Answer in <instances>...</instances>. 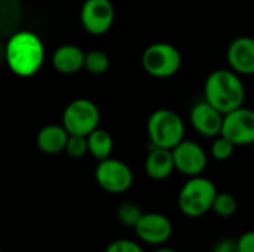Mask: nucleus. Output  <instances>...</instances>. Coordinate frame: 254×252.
<instances>
[{
	"mask_svg": "<svg viewBox=\"0 0 254 252\" xmlns=\"http://www.w3.org/2000/svg\"><path fill=\"white\" fill-rule=\"evenodd\" d=\"M45 62V46L37 34L19 30L6 42V65L19 77L34 76Z\"/></svg>",
	"mask_w": 254,
	"mask_h": 252,
	"instance_id": "nucleus-1",
	"label": "nucleus"
},
{
	"mask_svg": "<svg viewBox=\"0 0 254 252\" xmlns=\"http://www.w3.org/2000/svg\"><path fill=\"white\" fill-rule=\"evenodd\" d=\"M204 98L208 104L226 114L244 105L246 86L238 73L231 68H219L208 74L204 83Z\"/></svg>",
	"mask_w": 254,
	"mask_h": 252,
	"instance_id": "nucleus-2",
	"label": "nucleus"
},
{
	"mask_svg": "<svg viewBox=\"0 0 254 252\" xmlns=\"http://www.w3.org/2000/svg\"><path fill=\"white\" fill-rule=\"evenodd\" d=\"M217 193V187L211 180L202 175L190 177L179 192V209L189 218H199L211 211Z\"/></svg>",
	"mask_w": 254,
	"mask_h": 252,
	"instance_id": "nucleus-3",
	"label": "nucleus"
},
{
	"mask_svg": "<svg viewBox=\"0 0 254 252\" xmlns=\"http://www.w3.org/2000/svg\"><path fill=\"white\" fill-rule=\"evenodd\" d=\"M147 135L152 147L173 150L185 140L186 126L176 111L170 108H158L147 120Z\"/></svg>",
	"mask_w": 254,
	"mask_h": 252,
	"instance_id": "nucleus-4",
	"label": "nucleus"
},
{
	"mask_svg": "<svg viewBox=\"0 0 254 252\" xmlns=\"http://www.w3.org/2000/svg\"><path fill=\"white\" fill-rule=\"evenodd\" d=\"M183 64L180 50L165 42H158L147 46L141 55V65L144 71L156 79H168L179 73Z\"/></svg>",
	"mask_w": 254,
	"mask_h": 252,
	"instance_id": "nucleus-5",
	"label": "nucleus"
},
{
	"mask_svg": "<svg viewBox=\"0 0 254 252\" xmlns=\"http://www.w3.org/2000/svg\"><path fill=\"white\" fill-rule=\"evenodd\" d=\"M100 108L88 98L71 101L63 113V126L68 134L88 137L100 125Z\"/></svg>",
	"mask_w": 254,
	"mask_h": 252,
	"instance_id": "nucleus-6",
	"label": "nucleus"
},
{
	"mask_svg": "<svg viewBox=\"0 0 254 252\" xmlns=\"http://www.w3.org/2000/svg\"><path fill=\"white\" fill-rule=\"evenodd\" d=\"M94 175L97 184L104 192L112 195H122L128 192L134 181V174L131 168L125 162L113 157L100 160Z\"/></svg>",
	"mask_w": 254,
	"mask_h": 252,
	"instance_id": "nucleus-7",
	"label": "nucleus"
},
{
	"mask_svg": "<svg viewBox=\"0 0 254 252\" xmlns=\"http://www.w3.org/2000/svg\"><path fill=\"white\" fill-rule=\"evenodd\" d=\"M220 135L226 137L235 147L254 144V110L247 107L235 108L223 116Z\"/></svg>",
	"mask_w": 254,
	"mask_h": 252,
	"instance_id": "nucleus-8",
	"label": "nucleus"
},
{
	"mask_svg": "<svg viewBox=\"0 0 254 252\" xmlns=\"http://www.w3.org/2000/svg\"><path fill=\"white\" fill-rule=\"evenodd\" d=\"M173 159H174V168L180 174L186 177H198L202 175L208 165V156L207 151L201 144L192 140H183L180 141L173 150Z\"/></svg>",
	"mask_w": 254,
	"mask_h": 252,
	"instance_id": "nucleus-9",
	"label": "nucleus"
},
{
	"mask_svg": "<svg viewBox=\"0 0 254 252\" xmlns=\"http://www.w3.org/2000/svg\"><path fill=\"white\" fill-rule=\"evenodd\" d=\"M137 238L150 247L165 245L174 233L171 220L161 212H146L134 227Z\"/></svg>",
	"mask_w": 254,
	"mask_h": 252,
	"instance_id": "nucleus-10",
	"label": "nucleus"
},
{
	"mask_svg": "<svg viewBox=\"0 0 254 252\" xmlns=\"http://www.w3.org/2000/svg\"><path fill=\"white\" fill-rule=\"evenodd\" d=\"M80 21L89 34H106L115 22V6L110 0H86L80 9Z\"/></svg>",
	"mask_w": 254,
	"mask_h": 252,
	"instance_id": "nucleus-11",
	"label": "nucleus"
},
{
	"mask_svg": "<svg viewBox=\"0 0 254 252\" xmlns=\"http://www.w3.org/2000/svg\"><path fill=\"white\" fill-rule=\"evenodd\" d=\"M223 116V113H220L217 108H214L204 100L192 107L189 120L199 135L207 138H216L222 132Z\"/></svg>",
	"mask_w": 254,
	"mask_h": 252,
	"instance_id": "nucleus-12",
	"label": "nucleus"
},
{
	"mask_svg": "<svg viewBox=\"0 0 254 252\" xmlns=\"http://www.w3.org/2000/svg\"><path fill=\"white\" fill-rule=\"evenodd\" d=\"M229 68L240 76L254 74V37L240 36L234 39L226 50Z\"/></svg>",
	"mask_w": 254,
	"mask_h": 252,
	"instance_id": "nucleus-13",
	"label": "nucleus"
},
{
	"mask_svg": "<svg viewBox=\"0 0 254 252\" xmlns=\"http://www.w3.org/2000/svg\"><path fill=\"white\" fill-rule=\"evenodd\" d=\"M144 171H146L147 177L155 181L167 180L176 171L171 150L161 149V147H152L144 160Z\"/></svg>",
	"mask_w": 254,
	"mask_h": 252,
	"instance_id": "nucleus-14",
	"label": "nucleus"
},
{
	"mask_svg": "<svg viewBox=\"0 0 254 252\" xmlns=\"http://www.w3.org/2000/svg\"><path fill=\"white\" fill-rule=\"evenodd\" d=\"M52 65L61 74H76L85 67V52L76 45H63L54 52Z\"/></svg>",
	"mask_w": 254,
	"mask_h": 252,
	"instance_id": "nucleus-15",
	"label": "nucleus"
},
{
	"mask_svg": "<svg viewBox=\"0 0 254 252\" xmlns=\"http://www.w3.org/2000/svg\"><path fill=\"white\" fill-rule=\"evenodd\" d=\"M24 22L21 0H0V39H9L18 33Z\"/></svg>",
	"mask_w": 254,
	"mask_h": 252,
	"instance_id": "nucleus-16",
	"label": "nucleus"
},
{
	"mask_svg": "<svg viewBox=\"0 0 254 252\" xmlns=\"http://www.w3.org/2000/svg\"><path fill=\"white\" fill-rule=\"evenodd\" d=\"M67 140L68 132L63 125H46L39 131L36 144L45 154H58L64 151Z\"/></svg>",
	"mask_w": 254,
	"mask_h": 252,
	"instance_id": "nucleus-17",
	"label": "nucleus"
},
{
	"mask_svg": "<svg viewBox=\"0 0 254 252\" xmlns=\"http://www.w3.org/2000/svg\"><path fill=\"white\" fill-rule=\"evenodd\" d=\"M88 151L98 162L112 156L113 151V138L106 129H94L88 137Z\"/></svg>",
	"mask_w": 254,
	"mask_h": 252,
	"instance_id": "nucleus-18",
	"label": "nucleus"
},
{
	"mask_svg": "<svg viewBox=\"0 0 254 252\" xmlns=\"http://www.w3.org/2000/svg\"><path fill=\"white\" fill-rule=\"evenodd\" d=\"M110 67V58L106 52L100 50V49H94L89 50L88 53H85V70H88L91 74L100 76L104 74Z\"/></svg>",
	"mask_w": 254,
	"mask_h": 252,
	"instance_id": "nucleus-19",
	"label": "nucleus"
},
{
	"mask_svg": "<svg viewBox=\"0 0 254 252\" xmlns=\"http://www.w3.org/2000/svg\"><path fill=\"white\" fill-rule=\"evenodd\" d=\"M143 214L144 212L141 211V208L134 202H124L118 206V211H116L119 223L122 226L131 227V229H134L137 226V223L140 221Z\"/></svg>",
	"mask_w": 254,
	"mask_h": 252,
	"instance_id": "nucleus-20",
	"label": "nucleus"
},
{
	"mask_svg": "<svg viewBox=\"0 0 254 252\" xmlns=\"http://www.w3.org/2000/svg\"><path fill=\"white\" fill-rule=\"evenodd\" d=\"M238 209V202L235 199V196H232L231 193H217L214 202H213V208L211 211L223 218L232 217Z\"/></svg>",
	"mask_w": 254,
	"mask_h": 252,
	"instance_id": "nucleus-21",
	"label": "nucleus"
},
{
	"mask_svg": "<svg viewBox=\"0 0 254 252\" xmlns=\"http://www.w3.org/2000/svg\"><path fill=\"white\" fill-rule=\"evenodd\" d=\"M234 150H235V146L223 135H217L211 144V149H210V153L211 156L219 160V162H225L228 159L232 157L234 154Z\"/></svg>",
	"mask_w": 254,
	"mask_h": 252,
	"instance_id": "nucleus-22",
	"label": "nucleus"
},
{
	"mask_svg": "<svg viewBox=\"0 0 254 252\" xmlns=\"http://www.w3.org/2000/svg\"><path fill=\"white\" fill-rule=\"evenodd\" d=\"M64 151L73 159H82L83 156H86L89 153L88 151V138L85 135L68 134V140H67Z\"/></svg>",
	"mask_w": 254,
	"mask_h": 252,
	"instance_id": "nucleus-23",
	"label": "nucleus"
},
{
	"mask_svg": "<svg viewBox=\"0 0 254 252\" xmlns=\"http://www.w3.org/2000/svg\"><path fill=\"white\" fill-rule=\"evenodd\" d=\"M104 252H146L143 247L131 239H116L110 242Z\"/></svg>",
	"mask_w": 254,
	"mask_h": 252,
	"instance_id": "nucleus-24",
	"label": "nucleus"
},
{
	"mask_svg": "<svg viewBox=\"0 0 254 252\" xmlns=\"http://www.w3.org/2000/svg\"><path fill=\"white\" fill-rule=\"evenodd\" d=\"M237 245L240 252H254V230L243 233L237 239Z\"/></svg>",
	"mask_w": 254,
	"mask_h": 252,
	"instance_id": "nucleus-25",
	"label": "nucleus"
},
{
	"mask_svg": "<svg viewBox=\"0 0 254 252\" xmlns=\"http://www.w3.org/2000/svg\"><path fill=\"white\" fill-rule=\"evenodd\" d=\"M211 252H240V250H238L235 239L225 238V239H220L219 242H216Z\"/></svg>",
	"mask_w": 254,
	"mask_h": 252,
	"instance_id": "nucleus-26",
	"label": "nucleus"
},
{
	"mask_svg": "<svg viewBox=\"0 0 254 252\" xmlns=\"http://www.w3.org/2000/svg\"><path fill=\"white\" fill-rule=\"evenodd\" d=\"M6 65V42L0 39V70Z\"/></svg>",
	"mask_w": 254,
	"mask_h": 252,
	"instance_id": "nucleus-27",
	"label": "nucleus"
},
{
	"mask_svg": "<svg viewBox=\"0 0 254 252\" xmlns=\"http://www.w3.org/2000/svg\"><path fill=\"white\" fill-rule=\"evenodd\" d=\"M152 252H179V251H176L174 248H170V247H164V245H162V247H156V248H155Z\"/></svg>",
	"mask_w": 254,
	"mask_h": 252,
	"instance_id": "nucleus-28",
	"label": "nucleus"
},
{
	"mask_svg": "<svg viewBox=\"0 0 254 252\" xmlns=\"http://www.w3.org/2000/svg\"><path fill=\"white\" fill-rule=\"evenodd\" d=\"M0 252H4V251H1V250H0Z\"/></svg>",
	"mask_w": 254,
	"mask_h": 252,
	"instance_id": "nucleus-29",
	"label": "nucleus"
}]
</instances>
